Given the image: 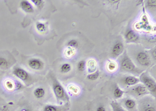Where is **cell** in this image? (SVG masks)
Returning a JSON list of instances; mask_svg holds the SVG:
<instances>
[{"instance_id":"cell-1","label":"cell","mask_w":156,"mask_h":111,"mask_svg":"<svg viewBox=\"0 0 156 111\" xmlns=\"http://www.w3.org/2000/svg\"><path fill=\"white\" fill-rule=\"evenodd\" d=\"M137 111H156V103L155 97L144 96L137 102Z\"/></svg>"},{"instance_id":"cell-2","label":"cell","mask_w":156,"mask_h":111,"mask_svg":"<svg viewBox=\"0 0 156 111\" xmlns=\"http://www.w3.org/2000/svg\"><path fill=\"white\" fill-rule=\"evenodd\" d=\"M53 89L58 102H65V104H70L69 96L62 86L57 81L54 82Z\"/></svg>"},{"instance_id":"cell-3","label":"cell","mask_w":156,"mask_h":111,"mask_svg":"<svg viewBox=\"0 0 156 111\" xmlns=\"http://www.w3.org/2000/svg\"><path fill=\"white\" fill-rule=\"evenodd\" d=\"M140 82H141L153 97H156V83L155 80L149 75L144 73L141 75L139 79Z\"/></svg>"},{"instance_id":"cell-4","label":"cell","mask_w":156,"mask_h":111,"mask_svg":"<svg viewBox=\"0 0 156 111\" xmlns=\"http://www.w3.org/2000/svg\"><path fill=\"white\" fill-rule=\"evenodd\" d=\"M110 103L102 100L93 102L88 104L87 111H112Z\"/></svg>"},{"instance_id":"cell-5","label":"cell","mask_w":156,"mask_h":111,"mask_svg":"<svg viewBox=\"0 0 156 111\" xmlns=\"http://www.w3.org/2000/svg\"><path fill=\"white\" fill-rule=\"evenodd\" d=\"M125 93H127L130 95L136 97H142L149 94L148 90L143 84H137L128 88Z\"/></svg>"},{"instance_id":"cell-6","label":"cell","mask_w":156,"mask_h":111,"mask_svg":"<svg viewBox=\"0 0 156 111\" xmlns=\"http://www.w3.org/2000/svg\"><path fill=\"white\" fill-rule=\"evenodd\" d=\"M122 107L127 111H137V102L133 98L126 97L119 102Z\"/></svg>"},{"instance_id":"cell-7","label":"cell","mask_w":156,"mask_h":111,"mask_svg":"<svg viewBox=\"0 0 156 111\" xmlns=\"http://www.w3.org/2000/svg\"><path fill=\"white\" fill-rule=\"evenodd\" d=\"M70 104H65L60 106L47 105L43 107L42 111H69Z\"/></svg>"},{"instance_id":"cell-8","label":"cell","mask_w":156,"mask_h":111,"mask_svg":"<svg viewBox=\"0 0 156 111\" xmlns=\"http://www.w3.org/2000/svg\"><path fill=\"white\" fill-rule=\"evenodd\" d=\"M139 82V79L133 76H126L119 80V83L122 85L130 87L137 84Z\"/></svg>"},{"instance_id":"cell-9","label":"cell","mask_w":156,"mask_h":111,"mask_svg":"<svg viewBox=\"0 0 156 111\" xmlns=\"http://www.w3.org/2000/svg\"><path fill=\"white\" fill-rule=\"evenodd\" d=\"M121 67L127 71L134 72L136 71V67L132 61L127 56L123 58L121 61Z\"/></svg>"},{"instance_id":"cell-10","label":"cell","mask_w":156,"mask_h":111,"mask_svg":"<svg viewBox=\"0 0 156 111\" xmlns=\"http://www.w3.org/2000/svg\"><path fill=\"white\" fill-rule=\"evenodd\" d=\"M136 58L138 62L142 65L147 66L150 64L149 57L145 53L140 52L137 55Z\"/></svg>"},{"instance_id":"cell-11","label":"cell","mask_w":156,"mask_h":111,"mask_svg":"<svg viewBox=\"0 0 156 111\" xmlns=\"http://www.w3.org/2000/svg\"><path fill=\"white\" fill-rule=\"evenodd\" d=\"M14 74L23 81H26L29 78L28 73L24 70L20 68H17L14 71Z\"/></svg>"},{"instance_id":"cell-12","label":"cell","mask_w":156,"mask_h":111,"mask_svg":"<svg viewBox=\"0 0 156 111\" xmlns=\"http://www.w3.org/2000/svg\"><path fill=\"white\" fill-rule=\"evenodd\" d=\"M29 65L34 70H41L43 67V63L40 60L33 59L29 61Z\"/></svg>"},{"instance_id":"cell-13","label":"cell","mask_w":156,"mask_h":111,"mask_svg":"<svg viewBox=\"0 0 156 111\" xmlns=\"http://www.w3.org/2000/svg\"><path fill=\"white\" fill-rule=\"evenodd\" d=\"M124 49V46L121 43H118L115 44L112 49V53L115 56H118L122 53Z\"/></svg>"},{"instance_id":"cell-14","label":"cell","mask_w":156,"mask_h":111,"mask_svg":"<svg viewBox=\"0 0 156 111\" xmlns=\"http://www.w3.org/2000/svg\"><path fill=\"white\" fill-rule=\"evenodd\" d=\"M110 105L112 111H127L117 101H113L110 102Z\"/></svg>"},{"instance_id":"cell-15","label":"cell","mask_w":156,"mask_h":111,"mask_svg":"<svg viewBox=\"0 0 156 111\" xmlns=\"http://www.w3.org/2000/svg\"><path fill=\"white\" fill-rule=\"evenodd\" d=\"M21 7L23 10L27 12H32L34 11L33 8L31 5L30 3H29L27 1H22L21 2Z\"/></svg>"},{"instance_id":"cell-16","label":"cell","mask_w":156,"mask_h":111,"mask_svg":"<svg viewBox=\"0 0 156 111\" xmlns=\"http://www.w3.org/2000/svg\"><path fill=\"white\" fill-rule=\"evenodd\" d=\"M34 96L37 99H41L44 96L45 94V90L42 87H39L35 89L34 92Z\"/></svg>"},{"instance_id":"cell-17","label":"cell","mask_w":156,"mask_h":111,"mask_svg":"<svg viewBox=\"0 0 156 111\" xmlns=\"http://www.w3.org/2000/svg\"><path fill=\"white\" fill-rule=\"evenodd\" d=\"M126 37L128 40L130 41H135L138 38L137 35L133 31H129L128 32L126 35Z\"/></svg>"},{"instance_id":"cell-18","label":"cell","mask_w":156,"mask_h":111,"mask_svg":"<svg viewBox=\"0 0 156 111\" xmlns=\"http://www.w3.org/2000/svg\"><path fill=\"white\" fill-rule=\"evenodd\" d=\"M68 89L70 92L73 93L74 94H78L80 92L79 88L74 85H69V87H68Z\"/></svg>"},{"instance_id":"cell-19","label":"cell","mask_w":156,"mask_h":111,"mask_svg":"<svg viewBox=\"0 0 156 111\" xmlns=\"http://www.w3.org/2000/svg\"><path fill=\"white\" fill-rule=\"evenodd\" d=\"M99 75V73L98 72H96L93 73L88 75L87 77L88 80H91V81H95L98 78Z\"/></svg>"},{"instance_id":"cell-20","label":"cell","mask_w":156,"mask_h":111,"mask_svg":"<svg viewBox=\"0 0 156 111\" xmlns=\"http://www.w3.org/2000/svg\"><path fill=\"white\" fill-rule=\"evenodd\" d=\"M71 69V65L68 64H64L61 67V71L63 73H67Z\"/></svg>"},{"instance_id":"cell-21","label":"cell","mask_w":156,"mask_h":111,"mask_svg":"<svg viewBox=\"0 0 156 111\" xmlns=\"http://www.w3.org/2000/svg\"><path fill=\"white\" fill-rule=\"evenodd\" d=\"M8 62L4 58H0V68H7L8 67Z\"/></svg>"},{"instance_id":"cell-22","label":"cell","mask_w":156,"mask_h":111,"mask_svg":"<svg viewBox=\"0 0 156 111\" xmlns=\"http://www.w3.org/2000/svg\"><path fill=\"white\" fill-rule=\"evenodd\" d=\"M5 85L7 89L9 90H12L14 89V84L11 81H6L5 82Z\"/></svg>"},{"instance_id":"cell-23","label":"cell","mask_w":156,"mask_h":111,"mask_svg":"<svg viewBox=\"0 0 156 111\" xmlns=\"http://www.w3.org/2000/svg\"><path fill=\"white\" fill-rule=\"evenodd\" d=\"M36 27H37V29L38 31L41 32H43L45 31V29H46L45 25L42 23H38Z\"/></svg>"},{"instance_id":"cell-24","label":"cell","mask_w":156,"mask_h":111,"mask_svg":"<svg viewBox=\"0 0 156 111\" xmlns=\"http://www.w3.org/2000/svg\"><path fill=\"white\" fill-rule=\"evenodd\" d=\"M85 66V62L84 61H81L78 64V69L80 71H84Z\"/></svg>"},{"instance_id":"cell-25","label":"cell","mask_w":156,"mask_h":111,"mask_svg":"<svg viewBox=\"0 0 156 111\" xmlns=\"http://www.w3.org/2000/svg\"><path fill=\"white\" fill-rule=\"evenodd\" d=\"M68 45L70 47H76L78 45V43L75 40H72L68 43Z\"/></svg>"},{"instance_id":"cell-26","label":"cell","mask_w":156,"mask_h":111,"mask_svg":"<svg viewBox=\"0 0 156 111\" xmlns=\"http://www.w3.org/2000/svg\"><path fill=\"white\" fill-rule=\"evenodd\" d=\"M108 68L110 71H113L116 69L115 64L113 62H110L108 64Z\"/></svg>"},{"instance_id":"cell-27","label":"cell","mask_w":156,"mask_h":111,"mask_svg":"<svg viewBox=\"0 0 156 111\" xmlns=\"http://www.w3.org/2000/svg\"><path fill=\"white\" fill-rule=\"evenodd\" d=\"M147 3L148 6L149 7H156V1H149Z\"/></svg>"},{"instance_id":"cell-28","label":"cell","mask_w":156,"mask_h":111,"mask_svg":"<svg viewBox=\"0 0 156 111\" xmlns=\"http://www.w3.org/2000/svg\"><path fill=\"white\" fill-rule=\"evenodd\" d=\"M18 111H35L31 108L29 107H24L21 108L20 110Z\"/></svg>"},{"instance_id":"cell-29","label":"cell","mask_w":156,"mask_h":111,"mask_svg":"<svg viewBox=\"0 0 156 111\" xmlns=\"http://www.w3.org/2000/svg\"><path fill=\"white\" fill-rule=\"evenodd\" d=\"M38 7H40L42 4V1L41 0H36V1H32Z\"/></svg>"},{"instance_id":"cell-30","label":"cell","mask_w":156,"mask_h":111,"mask_svg":"<svg viewBox=\"0 0 156 111\" xmlns=\"http://www.w3.org/2000/svg\"><path fill=\"white\" fill-rule=\"evenodd\" d=\"M0 111H9V108L6 106H0Z\"/></svg>"}]
</instances>
